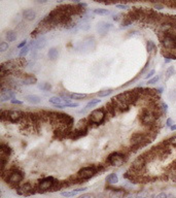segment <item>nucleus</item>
<instances>
[{
	"label": "nucleus",
	"instance_id": "nucleus-39",
	"mask_svg": "<svg viewBox=\"0 0 176 198\" xmlns=\"http://www.w3.org/2000/svg\"><path fill=\"white\" fill-rule=\"evenodd\" d=\"M121 18H124L123 14H114V21H119V20H121Z\"/></svg>",
	"mask_w": 176,
	"mask_h": 198
},
{
	"label": "nucleus",
	"instance_id": "nucleus-21",
	"mask_svg": "<svg viewBox=\"0 0 176 198\" xmlns=\"http://www.w3.org/2000/svg\"><path fill=\"white\" fill-rule=\"evenodd\" d=\"M106 182L110 185H114L119 182V176H117L116 174H110L109 176H107V178H106Z\"/></svg>",
	"mask_w": 176,
	"mask_h": 198
},
{
	"label": "nucleus",
	"instance_id": "nucleus-33",
	"mask_svg": "<svg viewBox=\"0 0 176 198\" xmlns=\"http://www.w3.org/2000/svg\"><path fill=\"white\" fill-rule=\"evenodd\" d=\"M159 80H160V76H154V78H152L148 80V83H147V84H148V85H154V84H156V83H158V82H159Z\"/></svg>",
	"mask_w": 176,
	"mask_h": 198
},
{
	"label": "nucleus",
	"instance_id": "nucleus-2",
	"mask_svg": "<svg viewBox=\"0 0 176 198\" xmlns=\"http://www.w3.org/2000/svg\"><path fill=\"white\" fill-rule=\"evenodd\" d=\"M5 180L7 184L11 185V186H18L24 180V174L19 169H11L6 174Z\"/></svg>",
	"mask_w": 176,
	"mask_h": 198
},
{
	"label": "nucleus",
	"instance_id": "nucleus-18",
	"mask_svg": "<svg viewBox=\"0 0 176 198\" xmlns=\"http://www.w3.org/2000/svg\"><path fill=\"white\" fill-rule=\"evenodd\" d=\"M47 56H49V59L52 60V61H55V60H57L58 57H59L58 49H56V48H51V49L49 50Z\"/></svg>",
	"mask_w": 176,
	"mask_h": 198
},
{
	"label": "nucleus",
	"instance_id": "nucleus-17",
	"mask_svg": "<svg viewBox=\"0 0 176 198\" xmlns=\"http://www.w3.org/2000/svg\"><path fill=\"white\" fill-rule=\"evenodd\" d=\"M87 190V187H83V188H78V189H75V190L73 191H70V192H62L61 193V195L64 197H72V196H75V195L77 194V193L79 192H83V191Z\"/></svg>",
	"mask_w": 176,
	"mask_h": 198
},
{
	"label": "nucleus",
	"instance_id": "nucleus-34",
	"mask_svg": "<svg viewBox=\"0 0 176 198\" xmlns=\"http://www.w3.org/2000/svg\"><path fill=\"white\" fill-rule=\"evenodd\" d=\"M78 198H96V196L93 194V193H85V194L80 195Z\"/></svg>",
	"mask_w": 176,
	"mask_h": 198
},
{
	"label": "nucleus",
	"instance_id": "nucleus-11",
	"mask_svg": "<svg viewBox=\"0 0 176 198\" xmlns=\"http://www.w3.org/2000/svg\"><path fill=\"white\" fill-rule=\"evenodd\" d=\"M21 84L25 85V86H30V85H34L37 83V78L35 76H22L21 78Z\"/></svg>",
	"mask_w": 176,
	"mask_h": 198
},
{
	"label": "nucleus",
	"instance_id": "nucleus-30",
	"mask_svg": "<svg viewBox=\"0 0 176 198\" xmlns=\"http://www.w3.org/2000/svg\"><path fill=\"white\" fill-rule=\"evenodd\" d=\"M8 48H9V45H8V43L6 42V41H2L1 43H0V52H5L8 50Z\"/></svg>",
	"mask_w": 176,
	"mask_h": 198
},
{
	"label": "nucleus",
	"instance_id": "nucleus-20",
	"mask_svg": "<svg viewBox=\"0 0 176 198\" xmlns=\"http://www.w3.org/2000/svg\"><path fill=\"white\" fill-rule=\"evenodd\" d=\"M5 39L9 42H12L17 39V33L12 30H8L7 32L5 33Z\"/></svg>",
	"mask_w": 176,
	"mask_h": 198
},
{
	"label": "nucleus",
	"instance_id": "nucleus-9",
	"mask_svg": "<svg viewBox=\"0 0 176 198\" xmlns=\"http://www.w3.org/2000/svg\"><path fill=\"white\" fill-rule=\"evenodd\" d=\"M14 99V93L12 92L10 89H5V87H2L1 89V96H0V100L1 102L7 101V100H12Z\"/></svg>",
	"mask_w": 176,
	"mask_h": 198
},
{
	"label": "nucleus",
	"instance_id": "nucleus-23",
	"mask_svg": "<svg viewBox=\"0 0 176 198\" xmlns=\"http://www.w3.org/2000/svg\"><path fill=\"white\" fill-rule=\"evenodd\" d=\"M146 48H147V52H148V54L156 53V45H154V41L148 40V41H147V45H146Z\"/></svg>",
	"mask_w": 176,
	"mask_h": 198
},
{
	"label": "nucleus",
	"instance_id": "nucleus-45",
	"mask_svg": "<svg viewBox=\"0 0 176 198\" xmlns=\"http://www.w3.org/2000/svg\"><path fill=\"white\" fill-rule=\"evenodd\" d=\"M170 129L172 131H174V130H176V125H172V126L170 127Z\"/></svg>",
	"mask_w": 176,
	"mask_h": 198
},
{
	"label": "nucleus",
	"instance_id": "nucleus-48",
	"mask_svg": "<svg viewBox=\"0 0 176 198\" xmlns=\"http://www.w3.org/2000/svg\"><path fill=\"white\" fill-rule=\"evenodd\" d=\"M125 198H135L134 196H127V197H125Z\"/></svg>",
	"mask_w": 176,
	"mask_h": 198
},
{
	"label": "nucleus",
	"instance_id": "nucleus-13",
	"mask_svg": "<svg viewBox=\"0 0 176 198\" xmlns=\"http://www.w3.org/2000/svg\"><path fill=\"white\" fill-rule=\"evenodd\" d=\"M23 18L27 21H33L36 18V12H35V10L31 9V8L24 9L23 10Z\"/></svg>",
	"mask_w": 176,
	"mask_h": 198
},
{
	"label": "nucleus",
	"instance_id": "nucleus-31",
	"mask_svg": "<svg viewBox=\"0 0 176 198\" xmlns=\"http://www.w3.org/2000/svg\"><path fill=\"white\" fill-rule=\"evenodd\" d=\"M28 52H29V48L28 47H25V48H23L22 50H21V52H20V54H19V56H20L21 58L22 57H25V56L28 54Z\"/></svg>",
	"mask_w": 176,
	"mask_h": 198
},
{
	"label": "nucleus",
	"instance_id": "nucleus-4",
	"mask_svg": "<svg viewBox=\"0 0 176 198\" xmlns=\"http://www.w3.org/2000/svg\"><path fill=\"white\" fill-rule=\"evenodd\" d=\"M127 160L125 154L121 153V152H114L107 157V163L110 164L111 166H121Z\"/></svg>",
	"mask_w": 176,
	"mask_h": 198
},
{
	"label": "nucleus",
	"instance_id": "nucleus-42",
	"mask_svg": "<svg viewBox=\"0 0 176 198\" xmlns=\"http://www.w3.org/2000/svg\"><path fill=\"white\" fill-rule=\"evenodd\" d=\"M26 43H27V40H26V39H25V40H23L22 42H21L20 45H18V48H19V49H21V48H23V47H24V45H26Z\"/></svg>",
	"mask_w": 176,
	"mask_h": 198
},
{
	"label": "nucleus",
	"instance_id": "nucleus-8",
	"mask_svg": "<svg viewBox=\"0 0 176 198\" xmlns=\"http://www.w3.org/2000/svg\"><path fill=\"white\" fill-rule=\"evenodd\" d=\"M145 157L144 156H140V157L136 158L135 160L132 163V169L133 171L136 172H140L142 169H143L144 165H145Z\"/></svg>",
	"mask_w": 176,
	"mask_h": 198
},
{
	"label": "nucleus",
	"instance_id": "nucleus-43",
	"mask_svg": "<svg viewBox=\"0 0 176 198\" xmlns=\"http://www.w3.org/2000/svg\"><path fill=\"white\" fill-rule=\"evenodd\" d=\"M116 7L117 8H121V9H126V8H128L129 6H128V5H121V4H117Z\"/></svg>",
	"mask_w": 176,
	"mask_h": 198
},
{
	"label": "nucleus",
	"instance_id": "nucleus-6",
	"mask_svg": "<svg viewBox=\"0 0 176 198\" xmlns=\"http://www.w3.org/2000/svg\"><path fill=\"white\" fill-rule=\"evenodd\" d=\"M111 103L114 104V108L117 112H125L129 108V104L124 100L121 94H119L117 96L111 98Z\"/></svg>",
	"mask_w": 176,
	"mask_h": 198
},
{
	"label": "nucleus",
	"instance_id": "nucleus-24",
	"mask_svg": "<svg viewBox=\"0 0 176 198\" xmlns=\"http://www.w3.org/2000/svg\"><path fill=\"white\" fill-rule=\"evenodd\" d=\"M174 73H175L174 67H173V66H170V67H169L168 69L166 70V74H165V81L169 80V78H170Z\"/></svg>",
	"mask_w": 176,
	"mask_h": 198
},
{
	"label": "nucleus",
	"instance_id": "nucleus-3",
	"mask_svg": "<svg viewBox=\"0 0 176 198\" xmlns=\"http://www.w3.org/2000/svg\"><path fill=\"white\" fill-rule=\"evenodd\" d=\"M98 169H99V168H98L97 166H88V167H83L78 170L76 178L79 179L80 181L89 180V179L93 178V176L97 174Z\"/></svg>",
	"mask_w": 176,
	"mask_h": 198
},
{
	"label": "nucleus",
	"instance_id": "nucleus-22",
	"mask_svg": "<svg viewBox=\"0 0 176 198\" xmlns=\"http://www.w3.org/2000/svg\"><path fill=\"white\" fill-rule=\"evenodd\" d=\"M68 96L70 97L71 99H74V100H83V99H85L88 95L80 94V93H71V94H69Z\"/></svg>",
	"mask_w": 176,
	"mask_h": 198
},
{
	"label": "nucleus",
	"instance_id": "nucleus-1",
	"mask_svg": "<svg viewBox=\"0 0 176 198\" xmlns=\"http://www.w3.org/2000/svg\"><path fill=\"white\" fill-rule=\"evenodd\" d=\"M26 114L20 110H2L1 112V120L9 121L11 123H20L24 121Z\"/></svg>",
	"mask_w": 176,
	"mask_h": 198
},
{
	"label": "nucleus",
	"instance_id": "nucleus-40",
	"mask_svg": "<svg viewBox=\"0 0 176 198\" xmlns=\"http://www.w3.org/2000/svg\"><path fill=\"white\" fill-rule=\"evenodd\" d=\"M166 125L168 127H171L173 125V120L172 119H168V120H167V122H166Z\"/></svg>",
	"mask_w": 176,
	"mask_h": 198
},
{
	"label": "nucleus",
	"instance_id": "nucleus-32",
	"mask_svg": "<svg viewBox=\"0 0 176 198\" xmlns=\"http://www.w3.org/2000/svg\"><path fill=\"white\" fill-rule=\"evenodd\" d=\"M168 97H169V99H170L171 101L175 100L176 99V90H171L170 92H169V94H168Z\"/></svg>",
	"mask_w": 176,
	"mask_h": 198
},
{
	"label": "nucleus",
	"instance_id": "nucleus-10",
	"mask_svg": "<svg viewBox=\"0 0 176 198\" xmlns=\"http://www.w3.org/2000/svg\"><path fill=\"white\" fill-rule=\"evenodd\" d=\"M10 154H11V149L7 145L2 143L0 145V159L8 160Z\"/></svg>",
	"mask_w": 176,
	"mask_h": 198
},
{
	"label": "nucleus",
	"instance_id": "nucleus-15",
	"mask_svg": "<svg viewBox=\"0 0 176 198\" xmlns=\"http://www.w3.org/2000/svg\"><path fill=\"white\" fill-rule=\"evenodd\" d=\"M88 134V129L87 128H80V129H75V131H73L72 135H71V138L72 139H77L80 138V137L85 136Z\"/></svg>",
	"mask_w": 176,
	"mask_h": 198
},
{
	"label": "nucleus",
	"instance_id": "nucleus-29",
	"mask_svg": "<svg viewBox=\"0 0 176 198\" xmlns=\"http://www.w3.org/2000/svg\"><path fill=\"white\" fill-rule=\"evenodd\" d=\"M96 14H100V16H105V14H109V10L107 9H104V8H97V9L94 10Z\"/></svg>",
	"mask_w": 176,
	"mask_h": 198
},
{
	"label": "nucleus",
	"instance_id": "nucleus-7",
	"mask_svg": "<svg viewBox=\"0 0 176 198\" xmlns=\"http://www.w3.org/2000/svg\"><path fill=\"white\" fill-rule=\"evenodd\" d=\"M17 193L20 195H24V196H28V195H32L35 193V189L30 183H25L22 186H20L17 189Z\"/></svg>",
	"mask_w": 176,
	"mask_h": 198
},
{
	"label": "nucleus",
	"instance_id": "nucleus-47",
	"mask_svg": "<svg viewBox=\"0 0 176 198\" xmlns=\"http://www.w3.org/2000/svg\"><path fill=\"white\" fill-rule=\"evenodd\" d=\"M171 60L170 59H165V63H170Z\"/></svg>",
	"mask_w": 176,
	"mask_h": 198
},
{
	"label": "nucleus",
	"instance_id": "nucleus-19",
	"mask_svg": "<svg viewBox=\"0 0 176 198\" xmlns=\"http://www.w3.org/2000/svg\"><path fill=\"white\" fill-rule=\"evenodd\" d=\"M31 45L34 48H36V49H42V48H45V45H47V40H45V38H43V37H40V38L37 39V40L33 41Z\"/></svg>",
	"mask_w": 176,
	"mask_h": 198
},
{
	"label": "nucleus",
	"instance_id": "nucleus-37",
	"mask_svg": "<svg viewBox=\"0 0 176 198\" xmlns=\"http://www.w3.org/2000/svg\"><path fill=\"white\" fill-rule=\"evenodd\" d=\"M78 103H75V102H68L66 104V107H77Z\"/></svg>",
	"mask_w": 176,
	"mask_h": 198
},
{
	"label": "nucleus",
	"instance_id": "nucleus-12",
	"mask_svg": "<svg viewBox=\"0 0 176 198\" xmlns=\"http://www.w3.org/2000/svg\"><path fill=\"white\" fill-rule=\"evenodd\" d=\"M111 28H112V25L109 24V23H106V22H100L97 26L98 32H99L101 35H105L106 33L109 31V29H111Z\"/></svg>",
	"mask_w": 176,
	"mask_h": 198
},
{
	"label": "nucleus",
	"instance_id": "nucleus-28",
	"mask_svg": "<svg viewBox=\"0 0 176 198\" xmlns=\"http://www.w3.org/2000/svg\"><path fill=\"white\" fill-rule=\"evenodd\" d=\"M148 195H149L148 191L147 190H143V191H140V192H138L137 194H136L135 198H148Z\"/></svg>",
	"mask_w": 176,
	"mask_h": 198
},
{
	"label": "nucleus",
	"instance_id": "nucleus-14",
	"mask_svg": "<svg viewBox=\"0 0 176 198\" xmlns=\"http://www.w3.org/2000/svg\"><path fill=\"white\" fill-rule=\"evenodd\" d=\"M125 195L126 192L123 189H112L108 194V198H123Z\"/></svg>",
	"mask_w": 176,
	"mask_h": 198
},
{
	"label": "nucleus",
	"instance_id": "nucleus-49",
	"mask_svg": "<svg viewBox=\"0 0 176 198\" xmlns=\"http://www.w3.org/2000/svg\"><path fill=\"white\" fill-rule=\"evenodd\" d=\"M174 37H175V41H176V34L174 35Z\"/></svg>",
	"mask_w": 176,
	"mask_h": 198
},
{
	"label": "nucleus",
	"instance_id": "nucleus-35",
	"mask_svg": "<svg viewBox=\"0 0 176 198\" xmlns=\"http://www.w3.org/2000/svg\"><path fill=\"white\" fill-rule=\"evenodd\" d=\"M161 109H162L163 112H167V109H168V105H167V103H165V102H162L161 103Z\"/></svg>",
	"mask_w": 176,
	"mask_h": 198
},
{
	"label": "nucleus",
	"instance_id": "nucleus-5",
	"mask_svg": "<svg viewBox=\"0 0 176 198\" xmlns=\"http://www.w3.org/2000/svg\"><path fill=\"white\" fill-rule=\"evenodd\" d=\"M105 112H104L103 109H95L93 112H91L89 116V121L90 123H93V124H101V123L104 122L105 120Z\"/></svg>",
	"mask_w": 176,
	"mask_h": 198
},
{
	"label": "nucleus",
	"instance_id": "nucleus-16",
	"mask_svg": "<svg viewBox=\"0 0 176 198\" xmlns=\"http://www.w3.org/2000/svg\"><path fill=\"white\" fill-rule=\"evenodd\" d=\"M25 99L26 101L30 102L32 104H38L41 102V98L38 96V95H35V94H30V95H26L25 96Z\"/></svg>",
	"mask_w": 176,
	"mask_h": 198
},
{
	"label": "nucleus",
	"instance_id": "nucleus-25",
	"mask_svg": "<svg viewBox=\"0 0 176 198\" xmlns=\"http://www.w3.org/2000/svg\"><path fill=\"white\" fill-rule=\"evenodd\" d=\"M38 88L41 91H50L52 89V85L50 83H41L38 85Z\"/></svg>",
	"mask_w": 176,
	"mask_h": 198
},
{
	"label": "nucleus",
	"instance_id": "nucleus-26",
	"mask_svg": "<svg viewBox=\"0 0 176 198\" xmlns=\"http://www.w3.org/2000/svg\"><path fill=\"white\" fill-rule=\"evenodd\" d=\"M101 102V99H91V101L88 102V104L85 105V108H91V107H94L95 105H97L98 103H100Z\"/></svg>",
	"mask_w": 176,
	"mask_h": 198
},
{
	"label": "nucleus",
	"instance_id": "nucleus-27",
	"mask_svg": "<svg viewBox=\"0 0 176 198\" xmlns=\"http://www.w3.org/2000/svg\"><path fill=\"white\" fill-rule=\"evenodd\" d=\"M112 92H114V91H112V89H106V90L99 91L98 95H99V97H106V96H108V95L111 94Z\"/></svg>",
	"mask_w": 176,
	"mask_h": 198
},
{
	"label": "nucleus",
	"instance_id": "nucleus-41",
	"mask_svg": "<svg viewBox=\"0 0 176 198\" xmlns=\"http://www.w3.org/2000/svg\"><path fill=\"white\" fill-rule=\"evenodd\" d=\"M10 102H11L12 104H23L22 101H20V100H17V99H12L10 100Z\"/></svg>",
	"mask_w": 176,
	"mask_h": 198
},
{
	"label": "nucleus",
	"instance_id": "nucleus-38",
	"mask_svg": "<svg viewBox=\"0 0 176 198\" xmlns=\"http://www.w3.org/2000/svg\"><path fill=\"white\" fill-rule=\"evenodd\" d=\"M154 69H152L149 72H147V74H146V76H144V78H145L146 80H147V78H152V76H154Z\"/></svg>",
	"mask_w": 176,
	"mask_h": 198
},
{
	"label": "nucleus",
	"instance_id": "nucleus-36",
	"mask_svg": "<svg viewBox=\"0 0 176 198\" xmlns=\"http://www.w3.org/2000/svg\"><path fill=\"white\" fill-rule=\"evenodd\" d=\"M167 197H168V194H167V193L161 192V193H159V194L157 195V196L154 198H167Z\"/></svg>",
	"mask_w": 176,
	"mask_h": 198
},
{
	"label": "nucleus",
	"instance_id": "nucleus-44",
	"mask_svg": "<svg viewBox=\"0 0 176 198\" xmlns=\"http://www.w3.org/2000/svg\"><path fill=\"white\" fill-rule=\"evenodd\" d=\"M154 7H156L157 9H162V8H164V6L161 5V4H158V3H157L156 5H154Z\"/></svg>",
	"mask_w": 176,
	"mask_h": 198
},
{
	"label": "nucleus",
	"instance_id": "nucleus-46",
	"mask_svg": "<svg viewBox=\"0 0 176 198\" xmlns=\"http://www.w3.org/2000/svg\"><path fill=\"white\" fill-rule=\"evenodd\" d=\"M167 198H176V197H175V195H174V194H169V195H168V197H167Z\"/></svg>",
	"mask_w": 176,
	"mask_h": 198
}]
</instances>
